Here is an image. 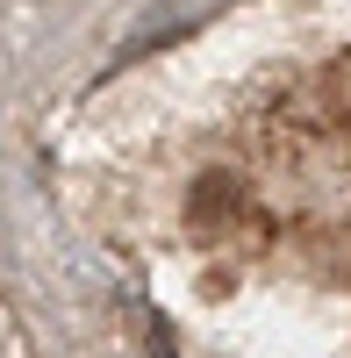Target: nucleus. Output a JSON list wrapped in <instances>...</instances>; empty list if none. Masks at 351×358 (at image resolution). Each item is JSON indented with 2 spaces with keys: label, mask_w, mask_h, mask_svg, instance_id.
I'll list each match as a JSON object with an SVG mask.
<instances>
[{
  "label": "nucleus",
  "mask_w": 351,
  "mask_h": 358,
  "mask_svg": "<svg viewBox=\"0 0 351 358\" xmlns=\"http://www.w3.org/2000/svg\"><path fill=\"white\" fill-rule=\"evenodd\" d=\"M222 201H229V179L215 172V179H201V187H194V215H201V222H215V208H222Z\"/></svg>",
  "instance_id": "obj_1"
}]
</instances>
